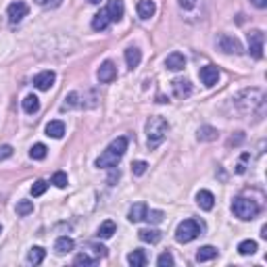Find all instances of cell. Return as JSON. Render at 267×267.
I'll list each match as a JSON object with an SVG mask.
<instances>
[{
	"label": "cell",
	"instance_id": "24",
	"mask_svg": "<svg viewBox=\"0 0 267 267\" xmlns=\"http://www.w3.org/2000/svg\"><path fill=\"white\" fill-rule=\"evenodd\" d=\"M21 104H23V111H25V113H30V115H33V113H38V111H40V99H38V96H33V94H28V96H25Z\"/></svg>",
	"mask_w": 267,
	"mask_h": 267
},
{
	"label": "cell",
	"instance_id": "17",
	"mask_svg": "<svg viewBox=\"0 0 267 267\" xmlns=\"http://www.w3.org/2000/svg\"><path fill=\"white\" fill-rule=\"evenodd\" d=\"M157 6L153 0H138V17L140 19H150V17L155 15Z\"/></svg>",
	"mask_w": 267,
	"mask_h": 267
},
{
	"label": "cell",
	"instance_id": "27",
	"mask_svg": "<svg viewBox=\"0 0 267 267\" xmlns=\"http://www.w3.org/2000/svg\"><path fill=\"white\" fill-rule=\"evenodd\" d=\"M128 263L132 265V267H144L146 265V253L144 251H132L130 255H128Z\"/></svg>",
	"mask_w": 267,
	"mask_h": 267
},
{
	"label": "cell",
	"instance_id": "4",
	"mask_svg": "<svg viewBox=\"0 0 267 267\" xmlns=\"http://www.w3.org/2000/svg\"><path fill=\"white\" fill-rule=\"evenodd\" d=\"M232 211H234V215H236L238 219L251 221V219H255L257 215H259V204H257L255 200H251V199L238 197V199H234V202H232Z\"/></svg>",
	"mask_w": 267,
	"mask_h": 267
},
{
	"label": "cell",
	"instance_id": "38",
	"mask_svg": "<svg viewBox=\"0 0 267 267\" xmlns=\"http://www.w3.org/2000/svg\"><path fill=\"white\" fill-rule=\"evenodd\" d=\"M73 263H75V265H94L96 259H92V257H88L86 253H82V255H77V257H75Z\"/></svg>",
	"mask_w": 267,
	"mask_h": 267
},
{
	"label": "cell",
	"instance_id": "21",
	"mask_svg": "<svg viewBox=\"0 0 267 267\" xmlns=\"http://www.w3.org/2000/svg\"><path fill=\"white\" fill-rule=\"evenodd\" d=\"M115 232H117V226H115V221L106 219V221H102V224H100V228H99V232H96V236L102 238V240H109Z\"/></svg>",
	"mask_w": 267,
	"mask_h": 267
},
{
	"label": "cell",
	"instance_id": "6",
	"mask_svg": "<svg viewBox=\"0 0 267 267\" xmlns=\"http://www.w3.org/2000/svg\"><path fill=\"white\" fill-rule=\"evenodd\" d=\"M217 46H219L221 52H226V55H240V52H242V44H240V40L234 38V35H228V33L219 35Z\"/></svg>",
	"mask_w": 267,
	"mask_h": 267
},
{
	"label": "cell",
	"instance_id": "10",
	"mask_svg": "<svg viewBox=\"0 0 267 267\" xmlns=\"http://www.w3.org/2000/svg\"><path fill=\"white\" fill-rule=\"evenodd\" d=\"M200 82L207 86V88H211V86H215L217 82H219V69L215 67V65H207V67H202L200 69Z\"/></svg>",
	"mask_w": 267,
	"mask_h": 267
},
{
	"label": "cell",
	"instance_id": "45",
	"mask_svg": "<svg viewBox=\"0 0 267 267\" xmlns=\"http://www.w3.org/2000/svg\"><path fill=\"white\" fill-rule=\"evenodd\" d=\"M115 180H119V171H115V167H113V173H111V177H109V184H113Z\"/></svg>",
	"mask_w": 267,
	"mask_h": 267
},
{
	"label": "cell",
	"instance_id": "20",
	"mask_svg": "<svg viewBox=\"0 0 267 267\" xmlns=\"http://www.w3.org/2000/svg\"><path fill=\"white\" fill-rule=\"evenodd\" d=\"M140 61H142V52H140V48L130 46V48L126 50V63H128V67H130V69H136V67L140 65Z\"/></svg>",
	"mask_w": 267,
	"mask_h": 267
},
{
	"label": "cell",
	"instance_id": "35",
	"mask_svg": "<svg viewBox=\"0 0 267 267\" xmlns=\"http://www.w3.org/2000/svg\"><path fill=\"white\" fill-rule=\"evenodd\" d=\"M146 169H148V163H146V161H134V163H132L134 175H144Z\"/></svg>",
	"mask_w": 267,
	"mask_h": 267
},
{
	"label": "cell",
	"instance_id": "16",
	"mask_svg": "<svg viewBox=\"0 0 267 267\" xmlns=\"http://www.w3.org/2000/svg\"><path fill=\"white\" fill-rule=\"evenodd\" d=\"M146 211H148V207L144 202H136L134 207L130 209V213H128V219L132 221V224H138V221H142L146 217Z\"/></svg>",
	"mask_w": 267,
	"mask_h": 267
},
{
	"label": "cell",
	"instance_id": "48",
	"mask_svg": "<svg viewBox=\"0 0 267 267\" xmlns=\"http://www.w3.org/2000/svg\"><path fill=\"white\" fill-rule=\"evenodd\" d=\"M0 232H2V226H0Z\"/></svg>",
	"mask_w": 267,
	"mask_h": 267
},
{
	"label": "cell",
	"instance_id": "31",
	"mask_svg": "<svg viewBox=\"0 0 267 267\" xmlns=\"http://www.w3.org/2000/svg\"><path fill=\"white\" fill-rule=\"evenodd\" d=\"M30 213H33V202L32 200H19L17 202V215L25 217V215H30Z\"/></svg>",
	"mask_w": 267,
	"mask_h": 267
},
{
	"label": "cell",
	"instance_id": "26",
	"mask_svg": "<svg viewBox=\"0 0 267 267\" xmlns=\"http://www.w3.org/2000/svg\"><path fill=\"white\" fill-rule=\"evenodd\" d=\"M44 257H46V251H44L42 246H32L30 253H28V263L32 265H40L44 261Z\"/></svg>",
	"mask_w": 267,
	"mask_h": 267
},
{
	"label": "cell",
	"instance_id": "14",
	"mask_svg": "<svg viewBox=\"0 0 267 267\" xmlns=\"http://www.w3.org/2000/svg\"><path fill=\"white\" fill-rule=\"evenodd\" d=\"M165 67H167L169 71H182V69L186 67L184 55H182V52H171V55L165 59Z\"/></svg>",
	"mask_w": 267,
	"mask_h": 267
},
{
	"label": "cell",
	"instance_id": "7",
	"mask_svg": "<svg viewBox=\"0 0 267 267\" xmlns=\"http://www.w3.org/2000/svg\"><path fill=\"white\" fill-rule=\"evenodd\" d=\"M263 42H265V35L261 30H253L248 33V52L255 59H263Z\"/></svg>",
	"mask_w": 267,
	"mask_h": 267
},
{
	"label": "cell",
	"instance_id": "23",
	"mask_svg": "<svg viewBox=\"0 0 267 267\" xmlns=\"http://www.w3.org/2000/svg\"><path fill=\"white\" fill-rule=\"evenodd\" d=\"M138 236H140L142 242H150V244H157L159 240H161V232H159V230H150V228L140 230Z\"/></svg>",
	"mask_w": 267,
	"mask_h": 267
},
{
	"label": "cell",
	"instance_id": "5",
	"mask_svg": "<svg viewBox=\"0 0 267 267\" xmlns=\"http://www.w3.org/2000/svg\"><path fill=\"white\" fill-rule=\"evenodd\" d=\"M200 230H202V224H199L197 219H184L175 230V240L182 244H188L200 234Z\"/></svg>",
	"mask_w": 267,
	"mask_h": 267
},
{
	"label": "cell",
	"instance_id": "36",
	"mask_svg": "<svg viewBox=\"0 0 267 267\" xmlns=\"http://www.w3.org/2000/svg\"><path fill=\"white\" fill-rule=\"evenodd\" d=\"M52 184H55L57 188H65V186H67V173L57 171L55 175H52Z\"/></svg>",
	"mask_w": 267,
	"mask_h": 267
},
{
	"label": "cell",
	"instance_id": "41",
	"mask_svg": "<svg viewBox=\"0 0 267 267\" xmlns=\"http://www.w3.org/2000/svg\"><path fill=\"white\" fill-rule=\"evenodd\" d=\"M180 6L184 11H192V8L197 6V0H180Z\"/></svg>",
	"mask_w": 267,
	"mask_h": 267
},
{
	"label": "cell",
	"instance_id": "8",
	"mask_svg": "<svg viewBox=\"0 0 267 267\" xmlns=\"http://www.w3.org/2000/svg\"><path fill=\"white\" fill-rule=\"evenodd\" d=\"M28 13H30V6L25 4V2H21V0H17V2H11V4H8V8H6L8 21H11L13 25L19 23L23 17H28Z\"/></svg>",
	"mask_w": 267,
	"mask_h": 267
},
{
	"label": "cell",
	"instance_id": "40",
	"mask_svg": "<svg viewBox=\"0 0 267 267\" xmlns=\"http://www.w3.org/2000/svg\"><path fill=\"white\" fill-rule=\"evenodd\" d=\"M40 4H42V6H46V8H57V6L63 4V0H42Z\"/></svg>",
	"mask_w": 267,
	"mask_h": 267
},
{
	"label": "cell",
	"instance_id": "2",
	"mask_svg": "<svg viewBox=\"0 0 267 267\" xmlns=\"http://www.w3.org/2000/svg\"><path fill=\"white\" fill-rule=\"evenodd\" d=\"M236 106L242 113H257L263 115V106H265V99L261 90H244L236 96Z\"/></svg>",
	"mask_w": 267,
	"mask_h": 267
},
{
	"label": "cell",
	"instance_id": "34",
	"mask_svg": "<svg viewBox=\"0 0 267 267\" xmlns=\"http://www.w3.org/2000/svg\"><path fill=\"white\" fill-rule=\"evenodd\" d=\"M46 188H48V184L44 182V180L33 182V186H32V197H42V194L46 192Z\"/></svg>",
	"mask_w": 267,
	"mask_h": 267
},
{
	"label": "cell",
	"instance_id": "37",
	"mask_svg": "<svg viewBox=\"0 0 267 267\" xmlns=\"http://www.w3.org/2000/svg\"><path fill=\"white\" fill-rule=\"evenodd\" d=\"M157 265H159V267H171V265H173V257H171V253H163V255H159Z\"/></svg>",
	"mask_w": 267,
	"mask_h": 267
},
{
	"label": "cell",
	"instance_id": "30",
	"mask_svg": "<svg viewBox=\"0 0 267 267\" xmlns=\"http://www.w3.org/2000/svg\"><path fill=\"white\" fill-rule=\"evenodd\" d=\"M238 253L240 255H255L257 253V242L255 240H244V242H240L238 244Z\"/></svg>",
	"mask_w": 267,
	"mask_h": 267
},
{
	"label": "cell",
	"instance_id": "18",
	"mask_svg": "<svg viewBox=\"0 0 267 267\" xmlns=\"http://www.w3.org/2000/svg\"><path fill=\"white\" fill-rule=\"evenodd\" d=\"M109 23H111L109 13H106V8H102V11H99V13L94 15V19H92V30L102 32V30L109 28Z\"/></svg>",
	"mask_w": 267,
	"mask_h": 267
},
{
	"label": "cell",
	"instance_id": "43",
	"mask_svg": "<svg viewBox=\"0 0 267 267\" xmlns=\"http://www.w3.org/2000/svg\"><path fill=\"white\" fill-rule=\"evenodd\" d=\"M242 140H244V134H242V132H238V136H236V138H230L228 144H230V146H232V144H240Z\"/></svg>",
	"mask_w": 267,
	"mask_h": 267
},
{
	"label": "cell",
	"instance_id": "33",
	"mask_svg": "<svg viewBox=\"0 0 267 267\" xmlns=\"http://www.w3.org/2000/svg\"><path fill=\"white\" fill-rule=\"evenodd\" d=\"M163 211H159V209H153V211H146V221H148V224H161V221H163Z\"/></svg>",
	"mask_w": 267,
	"mask_h": 267
},
{
	"label": "cell",
	"instance_id": "47",
	"mask_svg": "<svg viewBox=\"0 0 267 267\" xmlns=\"http://www.w3.org/2000/svg\"><path fill=\"white\" fill-rule=\"evenodd\" d=\"M88 2H92V4H100V0H88Z\"/></svg>",
	"mask_w": 267,
	"mask_h": 267
},
{
	"label": "cell",
	"instance_id": "19",
	"mask_svg": "<svg viewBox=\"0 0 267 267\" xmlns=\"http://www.w3.org/2000/svg\"><path fill=\"white\" fill-rule=\"evenodd\" d=\"M46 136L48 138H55V140H59V138H63L65 136V123L63 121H50L48 126H46Z\"/></svg>",
	"mask_w": 267,
	"mask_h": 267
},
{
	"label": "cell",
	"instance_id": "12",
	"mask_svg": "<svg viewBox=\"0 0 267 267\" xmlns=\"http://www.w3.org/2000/svg\"><path fill=\"white\" fill-rule=\"evenodd\" d=\"M52 84H55V73H52V71H42V73H38L33 77V86L38 88V90H42V92L50 90Z\"/></svg>",
	"mask_w": 267,
	"mask_h": 267
},
{
	"label": "cell",
	"instance_id": "22",
	"mask_svg": "<svg viewBox=\"0 0 267 267\" xmlns=\"http://www.w3.org/2000/svg\"><path fill=\"white\" fill-rule=\"evenodd\" d=\"M197 138L200 142H213V140H217V130L213 126H200L197 132Z\"/></svg>",
	"mask_w": 267,
	"mask_h": 267
},
{
	"label": "cell",
	"instance_id": "25",
	"mask_svg": "<svg viewBox=\"0 0 267 267\" xmlns=\"http://www.w3.org/2000/svg\"><path fill=\"white\" fill-rule=\"evenodd\" d=\"M55 251H57L59 255H65V253H69V251H73V240H71L69 236H61V238H57Z\"/></svg>",
	"mask_w": 267,
	"mask_h": 267
},
{
	"label": "cell",
	"instance_id": "29",
	"mask_svg": "<svg viewBox=\"0 0 267 267\" xmlns=\"http://www.w3.org/2000/svg\"><path fill=\"white\" fill-rule=\"evenodd\" d=\"M48 155V148L44 144H33L32 150H30V157L33 159V161H42V159H46Z\"/></svg>",
	"mask_w": 267,
	"mask_h": 267
},
{
	"label": "cell",
	"instance_id": "9",
	"mask_svg": "<svg viewBox=\"0 0 267 267\" xmlns=\"http://www.w3.org/2000/svg\"><path fill=\"white\" fill-rule=\"evenodd\" d=\"M96 77H99L100 84H111L113 79H117V67H115L113 61H104L96 71Z\"/></svg>",
	"mask_w": 267,
	"mask_h": 267
},
{
	"label": "cell",
	"instance_id": "11",
	"mask_svg": "<svg viewBox=\"0 0 267 267\" xmlns=\"http://www.w3.org/2000/svg\"><path fill=\"white\" fill-rule=\"evenodd\" d=\"M171 88H173V96L175 99H188V96L192 94V84L188 82V79H173L171 82Z\"/></svg>",
	"mask_w": 267,
	"mask_h": 267
},
{
	"label": "cell",
	"instance_id": "15",
	"mask_svg": "<svg viewBox=\"0 0 267 267\" xmlns=\"http://www.w3.org/2000/svg\"><path fill=\"white\" fill-rule=\"evenodd\" d=\"M197 204H199L202 211H211L213 207H215V197H213V192L200 190V192L197 194Z\"/></svg>",
	"mask_w": 267,
	"mask_h": 267
},
{
	"label": "cell",
	"instance_id": "32",
	"mask_svg": "<svg viewBox=\"0 0 267 267\" xmlns=\"http://www.w3.org/2000/svg\"><path fill=\"white\" fill-rule=\"evenodd\" d=\"M77 99H79L77 92H69V94L65 96V102L61 104V111H69V109H73V106H77V104H79Z\"/></svg>",
	"mask_w": 267,
	"mask_h": 267
},
{
	"label": "cell",
	"instance_id": "46",
	"mask_svg": "<svg viewBox=\"0 0 267 267\" xmlns=\"http://www.w3.org/2000/svg\"><path fill=\"white\" fill-rule=\"evenodd\" d=\"M261 238H267V226L261 228Z\"/></svg>",
	"mask_w": 267,
	"mask_h": 267
},
{
	"label": "cell",
	"instance_id": "13",
	"mask_svg": "<svg viewBox=\"0 0 267 267\" xmlns=\"http://www.w3.org/2000/svg\"><path fill=\"white\" fill-rule=\"evenodd\" d=\"M106 13H109V19L111 23L115 21H121L123 13H126V6H123V0H109V4H106Z\"/></svg>",
	"mask_w": 267,
	"mask_h": 267
},
{
	"label": "cell",
	"instance_id": "3",
	"mask_svg": "<svg viewBox=\"0 0 267 267\" xmlns=\"http://www.w3.org/2000/svg\"><path fill=\"white\" fill-rule=\"evenodd\" d=\"M167 130H169V123L163 117H150L146 121V144L150 150H155L157 146L163 144Z\"/></svg>",
	"mask_w": 267,
	"mask_h": 267
},
{
	"label": "cell",
	"instance_id": "39",
	"mask_svg": "<svg viewBox=\"0 0 267 267\" xmlns=\"http://www.w3.org/2000/svg\"><path fill=\"white\" fill-rule=\"evenodd\" d=\"M8 157H13V146L2 144L0 146V161H4V159H8Z\"/></svg>",
	"mask_w": 267,
	"mask_h": 267
},
{
	"label": "cell",
	"instance_id": "44",
	"mask_svg": "<svg viewBox=\"0 0 267 267\" xmlns=\"http://www.w3.org/2000/svg\"><path fill=\"white\" fill-rule=\"evenodd\" d=\"M251 4L257 8H265L267 6V0H251Z\"/></svg>",
	"mask_w": 267,
	"mask_h": 267
},
{
	"label": "cell",
	"instance_id": "28",
	"mask_svg": "<svg viewBox=\"0 0 267 267\" xmlns=\"http://www.w3.org/2000/svg\"><path fill=\"white\" fill-rule=\"evenodd\" d=\"M217 257V248L215 246H202L199 248V253H197V261L202 263V261H211V259H215Z\"/></svg>",
	"mask_w": 267,
	"mask_h": 267
},
{
	"label": "cell",
	"instance_id": "42",
	"mask_svg": "<svg viewBox=\"0 0 267 267\" xmlns=\"http://www.w3.org/2000/svg\"><path fill=\"white\" fill-rule=\"evenodd\" d=\"M88 246H90L92 251H94L96 255H99V257H106V248H104L102 244H100V246H99V244H88Z\"/></svg>",
	"mask_w": 267,
	"mask_h": 267
},
{
	"label": "cell",
	"instance_id": "1",
	"mask_svg": "<svg viewBox=\"0 0 267 267\" xmlns=\"http://www.w3.org/2000/svg\"><path fill=\"white\" fill-rule=\"evenodd\" d=\"M126 150H128V138H115L109 146H106L104 153L96 159V167H100V169H113V167H117V163L121 161V157L126 155Z\"/></svg>",
	"mask_w": 267,
	"mask_h": 267
}]
</instances>
